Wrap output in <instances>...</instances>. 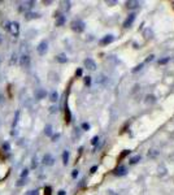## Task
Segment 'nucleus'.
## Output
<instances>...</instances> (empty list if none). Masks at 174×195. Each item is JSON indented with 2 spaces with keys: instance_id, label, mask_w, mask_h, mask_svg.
Instances as JSON below:
<instances>
[{
  "instance_id": "nucleus-1",
  "label": "nucleus",
  "mask_w": 174,
  "mask_h": 195,
  "mask_svg": "<svg viewBox=\"0 0 174 195\" xmlns=\"http://www.w3.org/2000/svg\"><path fill=\"white\" fill-rule=\"evenodd\" d=\"M72 30L76 31V33H82L85 30V22L81 21V20H74L72 22Z\"/></svg>"
},
{
  "instance_id": "nucleus-2",
  "label": "nucleus",
  "mask_w": 174,
  "mask_h": 195,
  "mask_svg": "<svg viewBox=\"0 0 174 195\" xmlns=\"http://www.w3.org/2000/svg\"><path fill=\"white\" fill-rule=\"evenodd\" d=\"M8 30L11 31V34H12L14 38H17L20 35V24L17 21H13L9 24V26H8Z\"/></svg>"
},
{
  "instance_id": "nucleus-3",
  "label": "nucleus",
  "mask_w": 174,
  "mask_h": 195,
  "mask_svg": "<svg viewBox=\"0 0 174 195\" xmlns=\"http://www.w3.org/2000/svg\"><path fill=\"white\" fill-rule=\"evenodd\" d=\"M47 51H48V42H47V40H42L37 47V52L40 56H43L47 53Z\"/></svg>"
},
{
  "instance_id": "nucleus-4",
  "label": "nucleus",
  "mask_w": 174,
  "mask_h": 195,
  "mask_svg": "<svg viewBox=\"0 0 174 195\" xmlns=\"http://www.w3.org/2000/svg\"><path fill=\"white\" fill-rule=\"evenodd\" d=\"M42 163L44 165H48V167H51V165L55 164V157H53L52 155H49V153H46V155L43 156V159H42Z\"/></svg>"
},
{
  "instance_id": "nucleus-5",
  "label": "nucleus",
  "mask_w": 174,
  "mask_h": 195,
  "mask_svg": "<svg viewBox=\"0 0 174 195\" xmlns=\"http://www.w3.org/2000/svg\"><path fill=\"white\" fill-rule=\"evenodd\" d=\"M20 65L22 68H29L30 67V56L29 55H21L20 56Z\"/></svg>"
},
{
  "instance_id": "nucleus-6",
  "label": "nucleus",
  "mask_w": 174,
  "mask_h": 195,
  "mask_svg": "<svg viewBox=\"0 0 174 195\" xmlns=\"http://www.w3.org/2000/svg\"><path fill=\"white\" fill-rule=\"evenodd\" d=\"M34 4H35V1H34V0H31V1H24V3L20 5L18 11H20V12H25L26 9H30V8H33Z\"/></svg>"
},
{
  "instance_id": "nucleus-7",
  "label": "nucleus",
  "mask_w": 174,
  "mask_h": 195,
  "mask_svg": "<svg viewBox=\"0 0 174 195\" xmlns=\"http://www.w3.org/2000/svg\"><path fill=\"white\" fill-rule=\"evenodd\" d=\"M135 13H130V14L127 16V18L125 20V22H123V28L125 29H127V28H130V26H131L133 25V22L135 21Z\"/></svg>"
},
{
  "instance_id": "nucleus-8",
  "label": "nucleus",
  "mask_w": 174,
  "mask_h": 195,
  "mask_svg": "<svg viewBox=\"0 0 174 195\" xmlns=\"http://www.w3.org/2000/svg\"><path fill=\"white\" fill-rule=\"evenodd\" d=\"M46 96H47V91L44 88H38L37 91H35V99H37V100H42V99H44Z\"/></svg>"
},
{
  "instance_id": "nucleus-9",
  "label": "nucleus",
  "mask_w": 174,
  "mask_h": 195,
  "mask_svg": "<svg viewBox=\"0 0 174 195\" xmlns=\"http://www.w3.org/2000/svg\"><path fill=\"white\" fill-rule=\"evenodd\" d=\"M83 64H85V67L87 68V69H90V70H95V69H96V63H95L92 59H86Z\"/></svg>"
},
{
  "instance_id": "nucleus-10",
  "label": "nucleus",
  "mask_w": 174,
  "mask_h": 195,
  "mask_svg": "<svg viewBox=\"0 0 174 195\" xmlns=\"http://www.w3.org/2000/svg\"><path fill=\"white\" fill-rule=\"evenodd\" d=\"M113 40H114V37H113L112 34H109V35H105V37L100 40V44L101 46H107V44H110Z\"/></svg>"
},
{
  "instance_id": "nucleus-11",
  "label": "nucleus",
  "mask_w": 174,
  "mask_h": 195,
  "mask_svg": "<svg viewBox=\"0 0 174 195\" xmlns=\"http://www.w3.org/2000/svg\"><path fill=\"white\" fill-rule=\"evenodd\" d=\"M126 173H127V171H126V167H123V165H120V167H117L114 169V174L116 176H125Z\"/></svg>"
},
{
  "instance_id": "nucleus-12",
  "label": "nucleus",
  "mask_w": 174,
  "mask_h": 195,
  "mask_svg": "<svg viewBox=\"0 0 174 195\" xmlns=\"http://www.w3.org/2000/svg\"><path fill=\"white\" fill-rule=\"evenodd\" d=\"M139 1H137V0H129V1H126V7H127L129 9H135V8H138L139 7Z\"/></svg>"
},
{
  "instance_id": "nucleus-13",
  "label": "nucleus",
  "mask_w": 174,
  "mask_h": 195,
  "mask_svg": "<svg viewBox=\"0 0 174 195\" xmlns=\"http://www.w3.org/2000/svg\"><path fill=\"white\" fill-rule=\"evenodd\" d=\"M65 22H66V18H65V16L60 14V16H57V17H56V26H57V28L62 26V25H64Z\"/></svg>"
},
{
  "instance_id": "nucleus-14",
  "label": "nucleus",
  "mask_w": 174,
  "mask_h": 195,
  "mask_svg": "<svg viewBox=\"0 0 174 195\" xmlns=\"http://www.w3.org/2000/svg\"><path fill=\"white\" fill-rule=\"evenodd\" d=\"M56 60H57V63H60V64H65V63H68V57L65 53H58L57 56H56Z\"/></svg>"
},
{
  "instance_id": "nucleus-15",
  "label": "nucleus",
  "mask_w": 174,
  "mask_h": 195,
  "mask_svg": "<svg viewBox=\"0 0 174 195\" xmlns=\"http://www.w3.org/2000/svg\"><path fill=\"white\" fill-rule=\"evenodd\" d=\"M40 14L39 13H35V12H26V16L25 18L26 20H34V18H39Z\"/></svg>"
},
{
  "instance_id": "nucleus-16",
  "label": "nucleus",
  "mask_w": 174,
  "mask_h": 195,
  "mask_svg": "<svg viewBox=\"0 0 174 195\" xmlns=\"http://www.w3.org/2000/svg\"><path fill=\"white\" fill-rule=\"evenodd\" d=\"M57 99H58V94H57V91H56V90L51 91V94H49V100L55 103V101H57Z\"/></svg>"
},
{
  "instance_id": "nucleus-17",
  "label": "nucleus",
  "mask_w": 174,
  "mask_h": 195,
  "mask_svg": "<svg viewBox=\"0 0 174 195\" xmlns=\"http://www.w3.org/2000/svg\"><path fill=\"white\" fill-rule=\"evenodd\" d=\"M44 134L48 135V137H52V135H53V131H52V125H46V128H44Z\"/></svg>"
},
{
  "instance_id": "nucleus-18",
  "label": "nucleus",
  "mask_w": 174,
  "mask_h": 195,
  "mask_svg": "<svg viewBox=\"0 0 174 195\" xmlns=\"http://www.w3.org/2000/svg\"><path fill=\"white\" fill-rule=\"evenodd\" d=\"M62 163H64V165H68V163H69V151L62 152Z\"/></svg>"
},
{
  "instance_id": "nucleus-19",
  "label": "nucleus",
  "mask_w": 174,
  "mask_h": 195,
  "mask_svg": "<svg viewBox=\"0 0 174 195\" xmlns=\"http://www.w3.org/2000/svg\"><path fill=\"white\" fill-rule=\"evenodd\" d=\"M18 120H20V111H16L14 113V120H13V128H16V125L18 124Z\"/></svg>"
},
{
  "instance_id": "nucleus-20",
  "label": "nucleus",
  "mask_w": 174,
  "mask_h": 195,
  "mask_svg": "<svg viewBox=\"0 0 174 195\" xmlns=\"http://www.w3.org/2000/svg\"><path fill=\"white\" fill-rule=\"evenodd\" d=\"M65 121H66V122H70V111H69L68 105L65 107Z\"/></svg>"
},
{
  "instance_id": "nucleus-21",
  "label": "nucleus",
  "mask_w": 174,
  "mask_h": 195,
  "mask_svg": "<svg viewBox=\"0 0 174 195\" xmlns=\"http://www.w3.org/2000/svg\"><path fill=\"white\" fill-rule=\"evenodd\" d=\"M70 1H62L61 3V5H62V9L64 11H69L70 9Z\"/></svg>"
},
{
  "instance_id": "nucleus-22",
  "label": "nucleus",
  "mask_w": 174,
  "mask_h": 195,
  "mask_svg": "<svg viewBox=\"0 0 174 195\" xmlns=\"http://www.w3.org/2000/svg\"><path fill=\"white\" fill-rule=\"evenodd\" d=\"M141 160V156L138 155V156H134V157H131L130 159V164H137L138 161Z\"/></svg>"
},
{
  "instance_id": "nucleus-23",
  "label": "nucleus",
  "mask_w": 174,
  "mask_h": 195,
  "mask_svg": "<svg viewBox=\"0 0 174 195\" xmlns=\"http://www.w3.org/2000/svg\"><path fill=\"white\" fill-rule=\"evenodd\" d=\"M3 151H5V152H8V151H11V144L8 143V142H5V143H3Z\"/></svg>"
},
{
  "instance_id": "nucleus-24",
  "label": "nucleus",
  "mask_w": 174,
  "mask_h": 195,
  "mask_svg": "<svg viewBox=\"0 0 174 195\" xmlns=\"http://www.w3.org/2000/svg\"><path fill=\"white\" fill-rule=\"evenodd\" d=\"M26 183V178H20L17 182H16V186H24Z\"/></svg>"
},
{
  "instance_id": "nucleus-25",
  "label": "nucleus",
  "mask_w": 174,
  "mask_h": 195,
  "mask_svg": "<svg viewBox=\"0 0 174 195\" xmlns=\"http://www.w3.org/2000/svg\"><path fill=\"white\" fill-rule=\"evenodd\" d=\"M129 153H130V150H125V151H123L122 153H121V155H120V157H118V160H122L123 157H125L126 155H129Z\"/></svg>"
},
{
  "instance_id": "nucleus-26",
  "label": "nucleus",
  "mask_w": 174,
  "mask_h": 195,
  "mask_svg": "<svg viewBox=\"0 0 174 195\" xmlns=\"http://www.w3.org/2000/svg\"><path fill=\"white\" fill-rule=\"evenodd\" d=\"M28 174H29V169H24V171H22V173H21V178H26V177H28Z\"/></svg>"
},
{
  "instance_id": "nucleus-27",
  "label": "nucleus",
  "mask_w": 174,
  "mask_h": 195,
  "mask_svg": "<svg viewBox=\"0 0 174 195\" xmlns=\"http://www.w3.org/2000/svg\"><path fill=\"white\" fill-rule=\"evenodd\" d=\"M85 85L86 86L91 85V77H85Z\"/></svg>"
},
{
  "instance_id": "nucleus-28",
  "label": "nucleus",
  "mask_w": 174,
  "mask_h": 195,
  "mask_svg": "<svg viewBox=\"0 0 174 195\" xmlns=\"http://www.w3.org/2000/svg\"><path fill=\"white\" fill-rule=\"evenodd\" d=\"M98 142H99V137H98V135H96V137H94L91 139V143L94 144V146H95V144H98Z\"/></svg>"
},
{
  "instance_id": "nucleus-29",
  "label": "nucleus",
  "mask_w": 174,
  "mask_h": 195,
  "mask_svg": "<svg viewBox=\"0 0 174 195\" xmlns=\"http://www.w3.org/2000/svg\"><path fill=\"white\" fill-rule=\"evenodd\" d=\"M142 68H143V64H139V65H137V67H135L134 69H133V72H134V73H137L138 70H141Z\"/></svg>"
},
{
  "instance_id": "nucleus-30",
  "label": "nucleus",
  "mask_w": 174,
  "mask_h": 195,
  "mask_svg": "<svg viewBox=\"0 0 174 195\" xmlns=\"http://www.w3.org/2000/svg\"><path fill=\"white\" fill-rule=\"evenodd\" d=\"M82 129H83V130H89V129H90V125L87 124V122H83V124H82Z\"/></svg>"
},
{
  "instance_id": "nucleus-31",
  "label": "nucleus",
  "mask_w": 174,
  "mask_h": 195,
  "mask_svg": "<svg viewBox=\"0 0 174 195\" xmlns=\"http://www.w3.org/2000/svg\"><path fill=\"white\" fill-rule=\"evenodd\" d=\"M26 195H39V191L38 190H33V191H29Z\"/></svg>"
},
{
  "instance_id": "nucleus-32",
  "label": "nucleus",
  "mask_w": 174,
  "mask_h": 195,
  "mask_svg": "<svg viewBox=\"0 0 174 195\" xmlns=\"http://www.w3.org/2000/svg\"><path fill=\"white\" fill-rule=\"evenodd\" d=\"M51 138H52V140H53V142H56V140H57L58 138H60V134H53Z\"/></svg>"
},
{
  "instance_id": "nucleus-33",
  "label": "nucleus",
  "mask_w": 174,
  "mask_h": 195,
  "mask_svg": "<svg viewBox=\"0 0 174 195\" xmlns=\"http://www.w3.org/2000/svg\"><path fill=\"white\" fill-rule=\"evenodd\" d=\"M168 61H169V57H165V59H162V60L159 61V64H166Z\"/></svg>"
},
{
  "instance_id": "nucleus-34",
  "label": "nucleus",
  "mask_w": 174,
  "mask_h": 195,
  "mask_svg": "<svg viewBox=\"0 0 174 195\" xmlns=\"http://www.w3.org/2000/svg\"><path fill=\"white\" fill-rule=\"evenodd\" d=\"M77 176H78V171H77V169H74V171L72 172V177H73V178H76Z\"/></svg>"
},
{
  "instance_id": "nucleus-35",
  "label": "nucleus",
  "mask_w": 174,
  "mask_h": 195,
  "mask_svg": "<svg viewBox=\"0 0 174 195\" xmlns=\"http://www.w3.org/2000/svg\"><path fill=\"white\" fill-rule=\"evenodd\" d=\"M4 101H5V100H4V96H3L1 94H0V105H3Z\"/></svg>"
},
{
  "instance_id": "nucleus-36",
  "label": "nucleus",
  "mask_w": 174,
  "mask_h": 195,
  "mask_svg": "<svg viewBox=\"0 0 174 195\" xmlns=\"http://www.w3.org/2000/svg\"><path fill=\"white\" fill-rule=\"evenodd\" d=\"M56 111H57V107H51V108H49V112H51V113H55Z\"/></svg>"
},
{
  "instance_id": "nucleus-37",
  "label": "nucleus",
  "mask_w": 174,
  "mask_h": 195,
  "mask_svg": "<svg viewBox=\"0 0 174 195\" xmlns=\"http://www.w3.org/2000/svg\"><path fill=\"white\" fill-rule=\"evenodd\" d=\"M35 167H37V159L34 157L33 159V164H31V168H35Z\"/></svg>"
},
{
  "instance_id": "nucleus-38",
  "label": "nucleus",
  "mask_w": 174,
  "mask_h": 195,
  "mask_svg": "<svg viewBox=\"0 0 174 195\" xmlns=\"http://www.w3.org/2000/svg\"><path fill=\"white\" fill-rule=\"evenodd\" d=\"M153 57H155L153 55H150L148 57H147V61H148V63H150V61H152V60H153Z\"/></svg>"
},
{
  "instance_id": "nucleus-39",
  "label": "nucleus",
  "mask_w": 174,
  "mask_h": 195,
  "mask_svg": "<svg viewBox=\"0 0 174 195\" xmlns=\"http://www.w3.org/2000/svg\"><path fill=\"white\" fill-rule=\"evenodd\" d=\"M76 74H77V76H78V77H79V76H82V69H78V70H77V72H76Z\"/></svg>"
},
{
  "instance_id": "nucleus-40",
  "label": "nucleus",
  "mask_w": 174,
  "mask_h": 195,
  "mask_svg": "<svg viewBox=\"0 0 174 195\" xmlns=\"http://www.w3.org/2000/svg\"><path fill=\"white\" fill-rule=\"evenodd\" d=\"M57 195H66V192H65V190H60V191L57 192Z\"/></svg>"
},
{
  "instance_id": "nucleus-41",
  "label": "nucleus",
  "mask_w": 174,
  "mask_h": 195,
  "mask_svg": "<svg viewBox=\"0 0 174 195\" xmlns=\"http://www.w3.org/2000/svg\"><path fill=\"white\" fill-rule=\"evenodd\" d=\"M43 3L46 4V5H48V4H52V1H51V0H44V1H43Z\"/></svg>"
},
{
  "instance_id": "nucleus-42",
  "label": "nucleus",
  "mask_w": 174,
  "mask_h": 195,
  "mask_svg": "<svg viewBox=\"0 0 174 195\" xmlns=\"http://www.w3.org/2000/svg\"><path fill=\"white\" fill-rule=\"evenodd\" d=\"M107 4H109V5H114V4H117V1H107Z\"/></svg>"
},
{
  "instance_id": "nucleus-43",
  "label": "nucleus",
  "mask_w": 174,
  "mask_h": 195,
  "mask_svg": "<svg viewBox=\"0 0 174 195\" xmlns=\"http://www.w3.org/2000/svg\"><path fill=\"white\" fill-rule=\"evenodd\" d=\"M14 61H16V53L13 55V57H12V61H11V64H14Z\"/></svg>"
},
{
  "instance_id": "nucleus-44",
  "label": "nucleus",
  "mask_w": 174,
  "mask_h": 195,
  "mask_svg": "<svg viewBox=\"0 0 174 195\" xmlns=\"http://www.w3.org/2000/svg\"><path fill=\"white\" fill-rule=\"evenodd\" d=\"M96 169H98V167H92L91 168V173H95V171H96Z\"/></svg>"
},
{
  "instance_id": "nucleus-45",
  "label": "nucleus",
  "mask_w": 174,
  "mask_h": 195,
  "mask_svg": "<svg viewBox=\"0 0 174 195\" xmlns=\"http://www.w3.org/2000/svg\"><path fill=\"white\" fill-rule=\"evenodd\" d=\"M109 195H116V194H114L113 191H109Z\"/></svg>"
},
{
  "instance_id": "nucleus-46",
  "label": "nucleus",
  "mask_w": 174,
  "mask_h": 195,
  "mask_svg": "<svg viewBox=\"0 0 174 195\" xmlns=\"http://www.w3.org/2000/svg\"><path fill=\"white\" fill-rule=\"evenodd\" d=\"M0 42H1V38H0Z\"/></svg>"
},
{
  "instance_id": "nucleus-47",
  "label": "nucleus",
  "mask_w": 174,
  "mask_h": 195,
  "mask_svg": "<svg viewBox=\"0 0 174 195\" xmlns=\"http://www.w3.org/2000/svg\"><path fill=\"white\" fill-rule=\"evenodd\" d=\"M0 63H1V59H0Z\"/></svg>"
}]
</instances>
